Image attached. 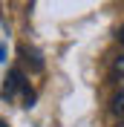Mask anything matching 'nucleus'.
I'll use <instances>...</instances> for the list:
<instances>
[{"label":"nucleus","instance_id":"1","mask_svg":"<svg viewBox=\"0 0 124 127\" xmlns=\"http://www.w3.org/2000/svg\"><path fill=\"white\" fill-rule=\"evenodd\" d=\"M113 78H116V81H124V55H118L116 64H113Z\"/></svg>","mask_w":124,"mask_h":127},{"label":"nucleus","instance_id":"2","mask_svg":"<svg viewBox=\"0 0 124 127\" xmlns=\"http://www.w3.org/2000/svg\"><path fill=\"white\" fill-rule=\"evenodd\" d=\"M113 110H116V113H124V90L113 98Z\"/></svg>","mask_w":124,"mask_h":127},{"label":"nucleus","instance_id":"3","mask_svg":"<svg viewBox=\"0 0 124 127\" xmlns=\"http://www.w3.org/2000/svg\"><path fill=\"white\" fill-rule=\"evenodd\" d=\"M0 127H9V124H6V121H3V119H0Z\"/></svg>","mask_w":124,"mask_h":127},{"label":"nucleus","instance_id":"4","mask_svg":"<svg viewBox=\"0 0 124 127\" xmlns=\"http://www.w3.org/2000/svg\"><path fill=\"white\" fill-rule=\"evenodd\" d=\"M118 127H124V121H121V124H118Z\"/></svg>","mask_w":124,"mask_h":127}]
</instances>
